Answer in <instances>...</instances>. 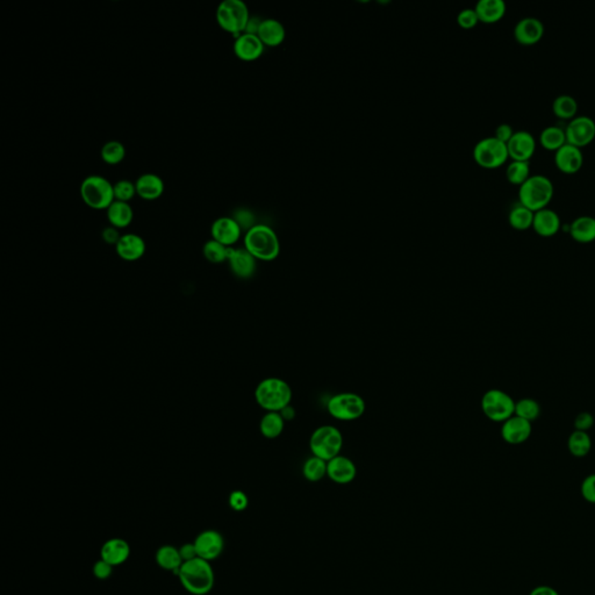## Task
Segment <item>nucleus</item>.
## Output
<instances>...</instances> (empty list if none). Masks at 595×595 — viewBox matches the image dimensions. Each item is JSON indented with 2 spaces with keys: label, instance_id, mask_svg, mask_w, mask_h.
<instances>
[{
  "label": "nucleus",
  "instance_id": "obj_1",
  "mask_svg": "<svg viewBox=\"0 0 595 595\" xmlns=\"http://www.w3.org/2000/svg\"><path fill=\"white\" fill-rule=\"evenodd\" d=\"M177 576L184 589L193 595H205L210 593L216 582L210 562L201 560L199 557L189 562H184Z\"/></svg>",
  "mask_w": 595,
  "mask_h": 595
},
{
  "label": "nucleus",
  "instance_id": "obj_2",
  "mask_svg": "<svg viewBox=\"0 0 595 595\" xmlns=\"http://www.w3.org/2000/svg\"><path fill=\"white\" fill-rule=\"evenodd\" d=\"M245 248L256 259L270 262L278 257L281 243L278 236L271 227L255 225L245 232Z\"/></svg>",
  "mask_w": 595,
  "mask_h": 595
},
{
  "label": "nucleus",
  "instance_id": "obj_3",
  "mask_svg": "<svg viewBox=\"0 0 595 595\" xmlns=\"http://www.w3.org/2000/svg\"><path fill=\"white\" fill-rule=\"evenodd\" d=\"M291 386L277 377L265 378L255 389V399L266 412H281L291 405Z\"/></svg>",
  "mask_w": 595,
  "mask_h": 595
},
{
  "label": "nucleus",
  "instance_id": "obj_4",
  "mask_svg": "<svg viewBox=\"0 0 595 595\" xmlns=\"http://www.w3.org/2000/svg\"><path fill=\"white\" fill-rule=\"evenodd\" d=\"M555 193L553 180L544 175H530L519 187V201L530 210L536 211L549 205Z\"/></svg>",
  "mask_w": 595,
  "mask_h": 595
},
{
  "label": "nucleus",
  "instance_id": "obj_5",
  "mask_svg": "<svg viewBox=\"0 0 595 595\" xmlns=\"http://www.w3.org/2000/svg\"><path fill=\"white\" fill-rule=\"evenodd\" d=\"M79 191L83 201L93 210H107L115 200L113 184L99 175L86 177Z\"/></svg>",
  "mask_w": 595,
  "mask_h": 595
},
{
  "label": "nucleus",
  "instance_id": "obj_6",
  "mask_svg": "<svg viewBox=\"0 0 595 595\" xmlns=\"http://www.w3.org/2000/svg\"><path fill=\"white\" fill-rule=\"evenodd\" d=\"M249 19L248 6L242 0H223L216 8V21L219 26L235 37L245 33Z\"/></svg>",
  "mask_w": 595,
  "mask_h": 595
},
{
  "label": "nucleus",
  "instance_id": "obj_7",
  "mask_svg": "<svg viewBox=\"0 0 595 595\" xmlns=\"http://www.w3.org/2000/svg\"><path fill=\"white\" fill-rule=\"evenodd\" d=\"M343 447V435L334 425H321L312 432L310 438V449L312 455L329 461L340 455Z\"/></svg>",
  "mask_w": 595,
  "mask_h": 595
},
{
  "label": "nucleus",
  "instance_id": "obj_8",
  "mask_svg": "<svg viewBox=\"0 0 595 595\" xmlns=\"http://www.w3.org/2000/svg\"><path fill=\"white\" fill-rule=\"evenodd\" d=\"M365 401L357 393H337L327 403L328 413L338 421H355L360 419L365 413Z\"/></svg>",
  "mask_w": 595,
  "mask_h": 595
},
{
  "label": "nucleus",
  "instance_id": "obj_9",
  "mask_svg": "<svg viewBox=\"0 0 595 595\" xmlns=\"http://www.w3.org/2000/svg\"><path fill=\"white\" fill-rule=\"evenodd\" d=\"M509 158L507 143L497 140L495 136L481 139L473 148V158L485 169H495Z\"/></svg>",
  "mask_w": 595,
  "mask_h": 595
},
{
  "label": "nucleus",
  "instance_id": "obj_10",
  "mask_svg": "<svg viewBox=\"0 0 595 595\" xmlns=\"http://www.w3.org/2000/svg\"><path fill=\"white\" fill-rule=\"evenodd\" d=\"M481 409L490 421L504 423L515 414V401L501 389H490L483 396Z\"/></svg>",
  "mask_w": 595,
  "mask_h": 595
},
{
  "label": "nucleus",
  "instance_id": "obj_11",
  "mask_svg": "<svg viewBox=\"0 0 595 595\" xmlns=\"http://www.w3.org/2000/svg\"><path fill=\"white\" fill-rule=\"evenodd\" d=\"M566 141L582 148L595 139V122L589 115H577L565 127Z\"/></svg>",
  "mask_w": 595,
  "mask_h": 595
},
{
  "label": "nucleus",
  "instance_id": "obj_12",
  "mask_svg": "<svg viewBox=\"0 0 595 595\" xmlns=\"http://www.w3.org/2000/svg\"><path fill=\"white\" fill-rule=\"evenodd\" d=\"M193 543L196 546L198 557L207 562L216 560L225 548L223 535L216 530H205L196 536Z\"/></svg>",
  "mask_w": 595,
  "mask_h": 595
},
{
  "label": "nucleus",
  "instance_id": "obj_13",
  "mask_svg": "<svg viewBox=\"0 0 595 595\" xmlns=\"http://www.w3.org/2000/svg\"><path fill=\"white\" fill-rule=\"evenodd\" d=\"M507 149L512 160H530L536 151V139L526 129L515 131L507 142Z\"/></svg>",
  "mask_w": 595,
  "mask_h": 595
},
{
  "label": "nucleus",
  "instance_id": "obj_14",
  "mask_svg": "<svg viewBox=\"0 0 595 595\" xmlns=\"http://www.w3.org/2000/svg\"><path fill=\"white\" fill-rule=\"evenodd\" d=\"M242 228L232 216H223L216 219L211 227L212 239L223 243L228 248L239 241Z\"/></svg>",
  "mask_w": 595,
  "mask_h": 595
},
{
  "label": "nucleus",
  "instance_id": "obj_15",
  "mask_svg": "<svg viewBox=\"0 0 595 595\" xmlns=\"http://www.w3.org/2000/svg\"><path fill=\"white\" fill-rule=\"evenodd\" d=\"M544 23L535 17H524L517 21L514 27V36L517 42L524 46H531L538 42L544 35Z\"/></svg>",
  "mask_w": 595,
  "mask_h": 595
},
{
  "label": "nucleus",
  "instance_id": "obj_16",
  "mask_svg": "<svg viewBox=\"0 0 595 595\" xmlns=\"http://www.w3.org/2000/svg\"><path fill=\"white\" fill-rule=\"evenodd\" d=\"M556 167L565 174H576L584 164V153L582 148L566 142L560 149L555 151Z\"/></svg>",
  "mask_w": 595,
  "mask_h": 595
},
{
  "label": "nucleus",
  "instance_id": "obj_17",
  "mask_svg": "<svg viewBox=\"0 0 595 595\" xmlns=\"http://www.w3.org/2000/svg\"><path fill=\"white\" fill-rule=\"evenodd\" d=\"M533 427L526 420L513 416L502 423L501 436L508 444L519 445L528 441L531 436Z\"/></svg>",
  "mask_w": 595,
  "mask_h": 595
},
{
  "label": "nucleus",
  "instance_id": "obj_18",
  "mask_svg": "<svg viewBox=\"0 0 595 595\" xmlns=\"http://www.w3.org/2000/svg\"><path fill=\"white\" fill-rule=\"evenodd\" d=\"M229 266L232 273L239 278L248 279L254 276L256 271V259L247 249L229 248Z\"/></svg>",
  "mask_w": 595,
  "mask_h": 595
},
{
  "label": "nucleus",
  "instance_id": "obj_19",
  "mask_svg": "<svg viewBox=\"0 0 595 595\" xmlns=\"http://www.w3.org/2000/svg\"><path fill=\"white\" fill-rule=\"evenodd\" d=\"M356 474V465L350 458L338 455L327 461V477L336 484H350Z\"/></svg>",
  "mask_w": 595,
  "mask_h": 595
},
{
  "label": "nucleus",
  "instance_id": "obj_20",
  "mask_svg": "<svg viewBox=\"0 0 595 595\" xmlns=\"http://www.w3.org/2000/svg\"><path fill=\"white\" fill-rule=\"evenodd\" d=\"M264 47V43L261 41L259 36L242 33L235 37L232 48H234V53L240 59L245 62H252L262 56Z\"/></svg>",
  "mask_w": 595,
  "mask_h": 595
},
{
  "label": "nucleus",
  "instance_id": "obj_21",
  "mask_svg": "<svg viewBox=\"0 0 595 595\" xmlns=\"http://www.w3.org/2000/svg\"><path fill=\"white\" fill-rule=\"evenodd\" d=\"M533 228L543 237L556 235L562 228L560 214L548 206L536 211L534 213Z\"/></svg>",
  "mask_w": 595,
  "mask_h": 595
},
{
  "label": "nucleus",
  "instance_id": "obj_22",
  "mask_svg": "<svg viewBox=\"0 0 595 595\" xmlns=\"http://www.w3.org/2000/svg\"><path fill=\"white\" fill-rule=\"evenodd\" d=\"M115 250L119 257H122L128 262L138 261L146 252V242L140 235L136 234H124L115 245Z\"/></svg>",
  "mask_w": 595,
  "mask_h": 595
},
{
  "label": "nucleus",
  "instance_id": "obj_23",
  "mask_svg": "<svg viewBox=\"0 0 595 595\" xmlns=\"http://www.w3.org/2000/svg\"><path fill=\"white\" fill-rule=\"evenodd\" d=\"M100 556L112 566L122 565L131 556V546L122 538H112L104 543Z\"/></svg>",
  "mask_w": 595,
  "mask_h": 595
},
{
  "label": "nucleus",
  "instance_id": "obj_24",
  "mask_svg": "<svg viewBox=\"0 0 595 595\" xmlns=\"http://www.w3.org/2000/svg\"><path fill=\"white\" fill-rule=\"evenodd\" d=\"M570 234L577 242L589 243L595 240V216L582 214L570 223Z\"/></svg>",
  "mask_w": 595,
  "mask_h": 595
},
{
  "label": "nucleus",
  "instance_id": "obj_25",
  "mask_svg": "<svg viewBox=\"0 0 595 595\" xmlns=\"http://www.w3.org/2000/svg\"><path fill=\"white\" fill-rule=\"evenodd\" d=\"M136 193L144 200H156L164 192V182L158 175L144 174L135 183Z\"/></svg>",
  "mask_w": 595,
  "mask_h": 595
},
{
  "label": "nucleus",
  "instance_id": "obj_26",
  "mask_svg": "<svg viewBox=\"0 0 595 595\" xmlns=\"http://www.w3.org/2000/svg\"><path fill=\"white\" fill-rule=\"evenodd\" d=\"M474 10L477 12L479 21L493 23L504 18L507 5L504 0H479Z\"/></svg>",
  "mask_w": 595,
  "mask_h": 595
},
{
  "label": "nucleus",
  "instance_id": "obj_27",
  "mask_svg": "<svg viewBox=\"0 0 595 595\" xmlns=\"http://www.w3.org/2000/svg\"><path fill=\"white\" fill-rule=\"evenodd\" d=\"M257 36L264 43V46L276 47L284 41L286 30L284 25L278 20L264 19L259 26Z\"/></svg>",
  "mask_w": 595,
  "mask_h": 595
},
{
  "label": "nucleus",
  "instance_id": "obj_28",
  "mask_svg": "<svg viewBox=\"0 0 595 595\" xmlns=\"http://www.w3.org/2000/svg\"><path fill=\"white\" fill-rule=\"evenodd\" d=\"M106 211H107L108 221L111 223V226L115 228H126L134 219V211L129 204L124 203V201L114 200Z\"/></svg>",
  "mask_w": 595,
  "mask_h": 595
},
{
  "label": "nucleus",
  "instance_id": "obj_29",
  "mask_svg": "<svg viewBox=\"0 0 595 595\" xmlns=\"http://www.w3.org/2000/svg\"><path fill=\"white\" fill-rule=\"evenodd\" d=\"M156 562L165 571L178 575L179 567L183 564V560L179 555V550L172 546H160L156 553Z\"/></svg>",
  "mask_w": 595,
  "mask_h": 595
},
{
  "label": "nucleus",
  "instance_id": "obj_30",
  "mask_svg": "<svg viewBox=\"0 0 595 595\" xmlns=\"http://www.w3.org/2000/svg\"><path fill=\"white\" fill-rule=\"evenodd\" d=\"M284 428L285 420L279 412H266L259 423V430L269 440L279 437L284 432Z\"/></svg>",
  "mask_w": 595,
  "mask_h": 595
},
{
  "label": "nucleus",
  "instance_id": "obj_31",
  "mask_svg": "<svg viewBox=\"0 0 595 595\" xmlns=\"http://www.w3.org/2000/svg\"><path fill=\"white\" fill-rule=\"evenodd\" d=\"M534 213H535L534 211L524 206L520 201L514 204V206L508 213V221L510 226L519 230H526L533 227Z\"/></svg>",
  "mask_w": 595,
  "mask_h": 595
},
{
  "label": "nucleus",
  "instance_id": "obj_32",
  "mask_svg": "<svg viewBox=\"0 0 595 595\" xmlns=\"http://www.w3.org/2000/svg\"><path fill=\"white\" fill-rule=\"evenodd\" d=\"M540 142L543 147L548 151H556L557 149L562 147V144L567 142L566 141L565 128L555 126V124L543 128L540 134Z\"/></svg>",
  "mask_w": 595,
  "mask_h": 595
},
{
  "label": "nucleus",
  "instance_id": "obj_33",
  "mask_svg": "<svg viewBox=\"0 0 595 595\" xmlns=\"http://www.w3.org/2000/svg\"><path fill=\"white\" fill-rule=\"evenodd\" d=\"M578 107L577 99L567 93L557 95L556 98L553 99V111L558 118L571 120L577 117Z\"/></svg>",
  "mask_w": 595,
  "mask_h": 595
},
{
  "label": "nucleus",
  "instance_id": "obj_34",
  "mask_svg": "<svg viewBox=\"0 0 595 595\" xmlns=\"http://www.w3.org/2000/svg\"><path fill=\"white\" fill-rule=\"evenodd\" d=\"M302 476L311 483H317L327 476V461L312 455L302 465Z\"/></svg>",
  "mask_w": 595,
  "mask_h": 595
},
{
  "label": "nucleus",
  "instance_id": "obj_35",
  "mask_svg": "<svg viewBox=\"0 0 595 595\" xmlns=\"http://www.w3.org/2000/svg\"><path fill=\"white\" fill-rule=\"evenodd\" d=\"M567 447L575 457L582 458L589 455L592 449V440L586 432H575L570 435Z\"/></svg>",
  "mask_w": 595,
  "mask_h": 595
},
{
  "label": "nucleus",
  "instance_id": "obj_36",
  "mask_svg": "<svg viewBox=\"0 0 595 595\" xmlns=\"http://www.w3.org/2000/svg\"><path fill=\"white\" fill-rule=\"evenodd\" d=\"M506 177L512 184L524 183L530 177V160H512L506 169Z\"/></svg>",
  "mask_w": 595,
  "mask_h": 595
},
{
  "label": "nucleus",
  "instance_id": "obj_37",
  "mask_svg": "<svg viewBox=\"0 0 595 595\" xmlns=\"http://www.w3.org/2000/svg\"><path fill=\"white\" fill-rule=\"evenodd\" d=\"M102 158L105 163L110 165H115V164L122 163L126 156V149H124V144L119 141L112 140L106 142L102 146V151H100Z\"/></svg>",
  "mask_w": 595,
  "mask_h": 595
},
{
  "label": "nucleus",
  "instance_id": "obj_38",
  "mask_svg": "<svg viewBox=\"0 0 595 595\" xmlns=\"http://www.w3.org/2000/svg\"><path fill=\"white\" fill-rule=\"evenodd\" d=\"M228 247L216 240H210L204 245L203 252L205 259L213 264L226 262L228 259Z\"/></svg>",
  "mask_w": 595,
  "mask_h": 595
},
{
  "label": "nucleus",
  "instance_id": "obj_39",
  "mask_svg": "<svg viewBox=\"0 0 595 595\" xmlns=\"http://www.w3.org/2000/svg\"><path fill=\"white\" fill-rule=\"evenodd\" d=\"M514 416H519L521 419L526 420L531 422L538 419L541 416V406L537 403L536 400L530 399V398H524L515 403V414Z\"/></svg>",
  "mask_w": 595,
  "mask_h": 595
},
{
  "label": "nucleus",
  "instance_id": "obj_40",
  "mask_svg": "<svg viewBox=\"0 0 595 595\" xmlns=\"http://www.w3.org/2000/svg\"><path fill=\"white\" fill-rule=\"evenodd\" d=\"M113 189H114V198L118 201H124L128 203L134 198L136 193V187L134 183H131V180L122 179L119 180L117 183L113 184Z\"/></svg>",
  "mask_w": 595,
  "mask_h": 595
},
{
  "label": "nucleus",
  "instance_id": "obj_41",
  "mask_svg": "<svg viewBox=\"0 0 595 595\" xmlns=\"http://www.w3.org/2000/svg\"><path fill=\"white\" fill-rule=\"evenodd\" d=\"M457 23L461 28L471 30L479 23V18L474 8H464L458 13Z\"/></svg>",
  "mask_w": 595,
  "mask_h": 595
},
{
  "label": "nucleus",
  "instance_id": "obj_42",
  "mask_svg": "<svg viewBox=\"0 0 595 595\" xmlns=\"http://www.w3.org/2000/svg\"><path fill=\"white\" fill-rule=\"evenodd\" d=\"M580 492L589 504H595V473L589 474L582 481Z\"/></svg>",
  "mask_w": 595,
  "mask_h": 595
},
{
  "label": "nucleus",
  "instance_id": "obj_43",
  "mask_svg": "<svg viewBox=\"0 0 595 595\" xmlns=\"http://www.w3.org/2000/svg\"><path fill=\"white\" fill-rule=\"evenodd\" d=\"M248 497L242 490H234L229 495V506L236 512H242L248 507Z\"/></svg>",
  "mask_w": 595,
  "mask_h": 595
},
{
  "label": "nucleus",
  "instance_id": "obj_44",
  "mask_svg": "<svg viewBox=\"0 0 595 595\" xmlns=\"http://www.w3.org/2000/svg\"><path fill=\"white\" fill-rule=\"evenodd\" d=\"M112 573H113V566L104 560H98L93 565V575H95L97 579L106 580V579L112 576Z\"/></svg>",
  "mask_w": 595,
  "mask_h": 595
},
{
  "label": "nucleus",
  "instance_id": "obj_45",
  "mask_svg": "<svg viewBox=\"0 0 595 595\" xmlns=\"http://www.w3.org/2000/svg\"><path fill=\"white\" fill-rule=\"evenodd\" d=\"M593 423H594V418L591 413H580L575 420V428L579 432H587L589 429L592 428Z\"/></svg>",
  "mask_w": 595,
  "mask_h": 595
},
{
  "label": "nucleus",
  "instance_id": "obj_46",
  "mask_svg": "<svg viewBox=\"0 0 595 595\" xmlns=\"http://www.w3.org/2000/svg\"><path fill=\"white\" fill-rule=\"evenodd\" d=\"M232 218L236 220V223H239L242 229L247 228L249 230L252 227L255 226L254 225V216L248 211H239V212L236 213V216H232Z\"/></svg>",
  "mask_w": 595,
  "mask_h": 595
},
{
  "label": "nucleus",
  "instance_id": "obj_47",
  "mask_svg": "<svg viewBox=\"0 0 595 595\" xmlns=\"http://www.w3.org/2000/svg\"><path fill=\"white\" fill-rule=\"evenodd\" d=\"M514 133H515L514 128L512 127L509 124H506V122H505V124H500L497 126V129H495V135H494V136H495L497 140L502 141L505 143H507L508 141L510 140V138L513 136Z\"/></svg>",
  "mask_w": 595,
  "mask_h": 595
},
{
  "label": "nucleus",
  "instance_id": "obj_48",
  "mask_svg": "<svg viewBox=\"0 0 595 595\" xmlns=\"http://www.w3.org/2000/svg\"><path fill=\"white\" fill-rule=\"evenodd\" d=\"M102 240L105 241L107 245H118L119 240L122 239V235L119 234L118 228H115V227L110 226L106 227L104 230H102Z\"/></svg>",
  "mask_w": 595,
  "mask_h": 595
},
{
  "label": "nucleus",
  "instance_id": "obj_49",
  "mask_svg": "<svg viewBox=\"0 0 595 595\" xmlns=\"http://www.w3.org/2000/svg\"><path fill=\"white\" fill-rule=\"evenodd\" d=\"M178 550H179V555L182 557V560H183V562L194 560V558L198 557L194 543H187V544L180 546Z\"/></svg>",
  "mask_w": 595,
  "mask_h": 595
},
{
  "label": "nucleus",
  "instance_id": "obj_50",
  "mask_svg": "<svg viewBox=\"0 0 595 595\" xmlns=\"http://www.w3.org/2000/svg\"><path fill=\"white\" fill-rule=\"evenodd\" d=\"M261 23H262V20L259 19V18L250 17L248 23H247V27H245V33L257 35Z\"/></svg>",
  "mask_w": 595,
  "mask_h": 595
},
{
  "label": "nucleus",
  "instance_id": "obj_51",
  "mask_svg": "<svg viewBox=\"0 0 595 595\" xmlns=\"http://www.w3.org/2000/svg\"><path fill=\"white\" fill-rule=\"evenodd\" d=\"M529 595H560V593L550 586L542 585L535 587Z\"/></svg>",
  "mask_w": 595,
  "mask_h": 595
},
{
  "label": "nucleus",
  "instance_id": "obj_52",
  "mask_svg": "<svg viewBox=\"0 0 595 595\" xmlns=\"http://www.w3.org/2000/svg\"><path fill=\"white\" fill-rule=\"evenodd\" d=\"M281 414V416L284 418L285 421H288V420H292L295 418V409L292 408V406H288L286 408L283 409L281 412H279Z\"/></svg>",
  "mask_w": 595,
  "mask_h": 595
}]
</instances>
